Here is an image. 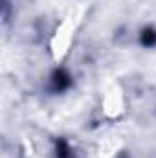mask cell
Instances as JSON below:
<instances>
[{"mask_svg": "<svg viewBox=\"0 0 156 158\" xmlns=\"http://www.w3.org/2000/svg\"><path fill=\"white\" fill-rule=\"evenodd\" d=\"M68 85H70V77H68L64 72H55V74H53V77H51V86H53L55 92L64 90Z\"/></svg>", "mask_w": 156, "mask_h": 158, "instance_id": "6da1fadb", "label": "cell"}, {"mask_svg": "<svg viewBox=\"0 0 156 158\" xmlns=\"http://www.w3.org/2000/svg\"><path fill=\"white\" fill-rule=\"evenodd\" d=\"M143 42H145L147 46H151V44H154V42H156V33H153V31H149V33H145V37H143Z\"/></svg>", "mask_w": 156, "mask_h": 158, "instance_id": "7a4b0ae2", "label": "cell"}]
</instances>
